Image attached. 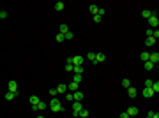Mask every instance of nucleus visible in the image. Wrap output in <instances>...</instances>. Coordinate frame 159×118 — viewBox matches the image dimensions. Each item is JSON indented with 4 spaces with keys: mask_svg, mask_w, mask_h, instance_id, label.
<instances>
[{
    "mask_svg": "<svg viewBox=\"0 0 159 118\" xmlns=\"http://www.w3.org/2000/svg\"><path fill=\"white\" fill-rule=\"evenodd\" d=\"M50 109L53 111V113H59V111H62V104H60V100H57V99L53 97L51 99V102H50Z\"/></svg>",
    "mask_w": 159,
    "mask_h": 118,
    "instance_id": "1",
    "label": "nucleus"
},
{
    "mask_svg": "<svg viewBox=\"0 0 159 118\" xmlns=\"http://www.w3.org/2000/svg\"><path fill=\"white\" fill-rule=\"evenodd\" d=\"M67 62H69V64H73V65H83L85 58H83L81 55H78V57H69V58H67Z\"/></svg>",
    "mask_w": 159,
    "mask_h": 118,
    "instance_id": "2",
    "label": "nucleus"
},
{
    "mask_svg": "<svg viewBox=\"0 0 159 118\" xmlns=\"http://www.w3.org/2000/svg\"><path fill=\"white\" fill-rule=\"evenodd\" d=\"M81 109H83V104L74 100V102H73V116H78V113L81 111Z\"/></svg>",
    "mask_w": 159,
    "mask_h": 118,
    "instance_id": "3",
    "label": "nucleus"
},
{
    "mask_svg": "<svg viewBox=\"0 0 159 118\" xmlns=\"http://www.w3.org/2000/svg\"><path fill=\"white\" fill-rule=\"evenodd\" d=\"M149 25H150V28L154 30V28H157V25H159V20H157V16L156 14H152L149 18Z\"/></svg>",
    "mask_w": 159,
    "mask_h": 118,
    "instance_id": "4",
    "label": "nucleus"
},
{
    "mask_svg": "<svg viewBox=\"0 0 159 118\" xmlns=\"http://www.w3.org/2000/svg\"><path fill=\"white\" fill-rule=\"evenodd\" d=\"M7 86H9V92H12V93H18V83H16L14 79H11L9 83H7Z\"/></svg>",
    "mask_w": 159,
    "mask_h": 118,
    "instance_id": "5",
    "label": "nucleus"
},
{
    "mask_svg": "<svg viewBox=\"0 0 159 118\" xmlns=\"http://www.w3.org/2000/svg\"><path fill=\"white\" fill-rule=\"evenodd\" d=\"M141 95H143L145 99L154 97V90H152V88H143V90H141Z\"/></svg>",
    "mask_w": 159,
    "mask_h": 118,
    "instance_id": "6",
    "label": "nucleus"
},
{
    "mask_svg": "<svg viewBox=\"0 0 159 118\" xmlns=\"http://www.w3.org/2000/svg\"><path fill=\"white\" fill-rule=\"evenodd\" d=\"M149 62H152L154 65H156V64L159 62V55H157V51H156V53H150V55H149Z\"/></svg>",
    "mask_w": 159,
    "mask_h": 118,
    "instance_id": "7",
    "label": "nucleus"
},
{
    "mask_svg": "<svg viewBox=\"0 0 159 118\" xmlns=\"http://www.w3.org/2000/svg\"><path fill=\"white\" fill-rule=\"evenodd\" d=\"M106 60V55L104 53H96V60H94V64H99V62H104Z\"/></svg>",
    "mask_w": 159,
    "mask_h": 118,
    "instance_id": "8",
    "label": "nucleus"
},
{
    "mask_svg": "<svg viewBox=\"0 0 159 118\" xmlns=\"http://www.w3.org/2000/svg\"><path fill=\"white\" fill-rule=\"evenodd\" d=\"M73 97H74V100H76V102H81V100H83V92L76 90V92L73 93Z\"/></svg>",
    "mask_w": 159,
    "mask_h": 118,
    "instance_id": "9",
    "label": "nucleus"
},
{
    "mask_svg": "<svg viewBox=\"0 0 159 118\" xmlns=\"http://www.w3.org/2000/svg\"><path fill=\"white\" fill-rule=\"evenodd\" d=\"M136 93H138V92H136L134 86H129V88H127V97H129V99H134V97H136Z\"/></svg>",
    "mask_w": 159,
    "mask_h": 118,
    "instance_id": "10",
    "label": "nucleus"
},
{
    "mask_svg": "<svg viewBox=\"0 0 159 118\" xmlns=\"http://www.w3.org/2000/svg\"><path fill=\"white\" fill-rule=\"evenodd\" d=\"M126 113H127L129 116H136V115H138V108H136V106H131V108L127 109Z\"/></svg>",
    "mask_w": 159,
    "mask_h": 118,
    "instance_id": "11",
    "label": "nucleus"
},
{
    "mask_svg": "<svg viewBox=\"0 0 159 118\" xmlns=\"http://www.w3.org/2000/svg\"><path fill=\"white\" fill-rule=\"evenodd\" d=\"M32 109H41V111H42V109H46V102L39 100V102H37L35 106H32Z\"/></svg>",
    "mask_w": 159,
    "mask_h": 118,
    "instance_id": "12",
    "label": "nucleus"
},
{
    "mask_svg": "<svg viewBox=\"0 0 159 118\" xmlns=\"http://www.w3.org/2000/svg\"><path fill=\"white\" fill-rule=\"evenodd\" d=\"M73 72L74 74H83V65H73Z\"/></svg>",
    "mask_w": 159,
    "mask_h": 118,
    "instance_id": "13",
    "label": "nucleus"
},
{
    "mask_svg": "<svg viewBox=\"0 0 159 118\" xmlns=\"http://www.w3.org/2000/svg\"><path fill=\"white\" fill-rule=\"evenodd\" d=\"M57 93H67V85H59L57 86Z\"/></svg>",
    "mask_w": 159,
    "mask_h": 118,
    "instance_id": "14",
    "label": "nucleus"
},
{
    "mask_svg": "<svg viewBox=\"0 0 159 118\" xmlns=\"http://www.w3.org/2000/svg\"><path fill=\"white\" fill-rule=\"evenodd\" d=\"M152 14H154V12H150L149 9L141 11V18H145V20H149V18H150V16H152Z\"/></svg>",
    "mask_w": 159,
    "mask_h": 118,
    "instance_id": "15",
    "label": "nucleus"
},
{
    "mask_svg": "<svg viewBox=\"0 0 159 118\" xmlns=\"http://www.w3.org/2000/svg\"><path fill=\"white\" fill-rule=\"evenodd\" d=\"M81 79H83V74H74V76H73V81H74V83H81Z\"/></svg>",
    "mask_w": 159,
    "mask_h": 118,
    "instance_id": "16",
    "label": "nucleus"
},
{
    "mask_svg": "<svg viewBox=\"0 0 159 118\" xmlns=\"http://www.w3.org/2000/svg\"><path fill=\"white\" fill-rule=\"evenodd\" d=\"M67 32H69V27H67L66 23H62V25H60V34L64 35V34H67Z\"/></svg>",
    "mask_w": 159,
    "mask_h": 118,
    "instance_id": "17",
    "label": "nucleus"
},
{
    "mask_svg": "<svg viewBox=\"0 0 159 118\" xmlns=\"http://www.w3.org/2000/svg\"><path fill=\"white\" fill-rule=\"evenodd\" d=\"M28 102H30V104H32V106H35V104L39 102V97H37V95H32V97L28 99Z\"/></svg>",
    "mask_w": 159,
    "mask_h": 118,
    "instance_id": "18",
    "label": "nucleus"
},
{
    "mask_svg": "<svg viewBox=\"0 0 159 118\" xmlns=\"http://www.w3.org/2000/svg\"><path fill=\"white\" fill-rule=\"evenodd\" d=\"M14 97H18V93H12V92H7V93H5V100H12Z\"/></svg>",
    "mask_w": 159,
    "mask_h": 118,
    "instance_id": "19",
    "label": "nucleus"
},
{
    "mask_svg": "<svg viewBox=\"0 0 159 118\" xmlns=\"http://www.w3.org/2000/svg\"><path fill=\"white\" fill-rule=\"evenodd\" d=\"M145 44H147V46H154V44H156V39H154V37H147V39H145Z\"/></svg>",
    "mask_w": 159,
    "mask_h": 118,
    "instance_id": "20",
    "label": "nucleus"
},
{
    "mask_svg": "<svg viewBox=\"0 0 159 118\" xmlns=\"http://www.w3.org/2000/svg\"><path fill=\"white\" fill-rule=\"evenodd\" d=\"M78 86H80L78 83H74V81H71L69 85H67V90H78Z\"/></svg>",
    "mask_w": 159,
    "mask_h": 118,
    "instance_id": "21",
    "label": "nucleus"
},
{
    "mask_svg": "<svg viewBox=\"0 0 159 118\" xmlns=\"http://www.w3.org/2000/svg\"><path fill=\"white\" fill-rule=\"evenodd\" d=\"M78 116H80V118H87V116H89V111L83 108V109H81V111L78 113Z\"/></svg>",
    "mask_w": 159,
    "mask_h": 118,
    "instance_id": "22",
    "label": "nucleus"
},
{
    "mask_svg": "<svg viewBox=\"0 0 159 118\" xmlns=\"http://www.w3.org/2000/svg\"><path fill=\"white\" fill-rule=\"evenodd\" d=\"M89 9H90V12H92V14H97V11H99V7H97L96 4H92V5H90Z\"/></svg>",
    "mask_w": 159,
    "mask_h": 118,
    "instance_id": "23",
    "label": "nucleus"
},
{
    "mask_svg": "<svg viewBox=\"0 0 159 118\" xmlns=\"http://www.w3.org/2000/svg\"><path fill=\"white\" fill-rule=\"evenodd\" d=\"M64 7H66V4H64V2H57V4H55V9H57V11H62Z\"/></svg>",
    "mask_w": 159,
    "mask_h": 118,
    "instance_id": "24",
    "label": "nucleus"
},
{
    "mask_svg": "<svg viewBox=\"0 0 159 118\" xmlns=\"http://www.w3.org/2000/svg\"><path fill=\"white\" fill-rule=\"evenodd\" d=\"M64 39H69V41H73V39H74V34H73V32L69 30L67 34H64Z\"/></svg>",
    "mask_w": 159,
    "mask_h": 118,
    "instance_id": "25",
    "label": "nucleus"
},
{
    "mask_svg": "<svg viewBox=\"0 0 159 118\" xmlns=\"http://www.w3.org/2000/svg\"><path fill=\"white\" fill-rule=\"evenodd\" d=\"M150 88L154 90V93H157V92H159V83H157V81H154V83H152V86H150Z\"/></svg>",
    "mask_w": 159,
    "mask_h": 118,
    "instance_id": "26",
    "label": "nucleus"
},
{
    "mask_svg": "<svg viewBox=\"0 0 159 118\" xmlns=\"http://www.w3.org/2000/svg\"><path fill=\"white\" fill-rule=\"evenodd\" d=\"M149 55H150V53L143 51V53H141V60H143V62H149Z\"/></svg>",
    "mask_w": 159,
    "mask_h": 118,
    "instance_id": "27",
    "label": "nucleus"
},
{
    "mask_svg": "<svg viewBox=\"0 0 159 118\" xmlns=\"http://www.w3.org/2000/svg\"><path fill=\"white\" fill-rule=\"evenodd\" d=\"M87 58H89L90 62H94V60H96V53H94V51H90L89 55H87Z\"/></svg>",
    "mask_w": 159,
    "mask_h": 118,
    "instance_id": "28",
    "label": "nucleus"
},
{
    "mask_svg": "<svg viewBox=\"0 0 159 118\" xmlns=\"http://www.w3.org/2000/svg\"><path fill=\"white\" fill-rule=\"evenodd\" d=\"M145 69L152 70V69H154V64H152V62H145Z\"/></svg>",
    "mask_w": 159,
    "mask_h": 118,
    "instance_id": "29",
    "label": "nucleus"
},
{
    "mask_svg": "<svg viewBox=\"0 0 159 118\" xmlns=\"http://www.w3.org/2000/svg\"><path fill=\"white\" fill-rule=\"evenodd\" d=\"M122 85H124L126 88H129V86H131V81H129L127 78H126V79H122Z\"/></svg>",
    "mask_w": 159,
    "mask_h": 118,
    "instance_id": "30",
    "label": "nucleus"
},
{
    "mask_svg": "<svg viewBox=\"0 0 159 118\" xmlns=\"http://www.w3.org/2000/svg\"><path fill=\"white\" fill-rule=\"evenodd\" d=\"M66 70H67V72H73V64L67 62V64H66Z\"/></svg>",
    "mask_w": 159,
    "mask_h": 118,
    "instance_id": "31",
    "label": "nucleus"
},
{
    "mask_svg": "<svg viewBox=\"0 0 159 118\" xmlns=\"http://www.w3.org/2000/svg\"><path fill=\"white\" fill-rule=\"evenodd\" d=\"M66 99H67L69 102H74V97H73V93H66Z\"/></svg>",
    "mask_w": 159,
    "mask_h": 118,
    "instance_id": "32",
    "label": "nucleus"
},
{
    "mask_svg": "<svg viewBox=\"0 0 159 118\" xmlns=\"http://www.w3.org/2000/svg\"><path fill=\"white\" fill-rule=\"evenodd\" d=\"M152 83H154L152 79H147V81H145V88H150V86H152Z\"/></svg>",
    "mask_w": 159,
    "mask_h": 118,
    "instance_id": "33",
    "label": "nucleus"
},
{
    "mask_svg": "<svg viewBox=\"0 0 159 118\" xmlns=\"http://www.w3.org/2000/svg\"><path fill=\"white\" fill-rule=\"evenodd\" d=\"M152 37H154V39H156V41L159 39V30H157V28L154 30V34H152Z\"/></svg>",
    "mask_w": 159,
    "mask_h": 118,
    "instance_id": "34",
    "label": "nucleus"
},
{
    "mask_svg": "<svg viewBox=\"0 0 159 118\" xmlns=\"http://www.w3.org/2000/svg\"><path fill=\"white\" fill-rule=\"evenodd\" d=\"M104 12H106V11L103 9V7H99V11H97V16H101V18H103V16H104Z\"/></svg>",
    "mask_w": 159,
    "mask_h": 118,
    "instance_id": "35",
    "label": "nucleus"
},
{
    "mask_svg": "<svg viewBox=\"0 0 159 118\" xmlns=\"http://www.w3.org/2000/svg\"><path fill=\"white\" fill-rule=\"evenodd\" d=\"M62 41H66L64 35H62V34H57V42H62Z\"/></svg>",
    "mask_w": 159,
    "mask_h": 118,
    "instance_id": "36",
    "label": "nucleus"
},
{
    "mask_svg": "<svg viewBox=\"0 0 159 118\" xmlns=\"http://www.w3.org/2000/svg\"><path fill=\"white\" fill-rule=\"evenodd\" d=\"M4 18H7V12H5V11H0V20H4Z\"/></svg>",
    "mask_w": 159,
    "mask_h": 118,
    "instance_id": "37",
    "label": "nucleus"
},
{
    "mask_svg": "<svg viewBox=\"0 0 159 118\" xmlns=\"http://www.w3.org/2000/svg\"><path fill=\"white\" fill-rule=\"evenodd\" d=\"M145 34H147V37H152V34H154V30H152V28H147V32H145Z\"/></svg>",
    "mask_w": 159,
    "mask_h": 118,
    "instance_id": "38",
    "label": "nucleus"
},
{
    "mask_svg": "<svg viewBox=\"0 0 159 118\" xmlns=\"http://www.w3.org/2000/svg\"><path fill=\"white\" fill-rule=\"evenodd\" d=\"M92 20L96 21V23H99V21H101V16H97V14H94V18H92Z\"/></svg>",
    "mask_w": 159,
    "mask_h": 118,
    "instance_id": "39",
    "label": "nucleus"
},
{
    "mask_svg": "<svg viewBox=\"0 0 159 118\" xmlns=\"http://www.w3.org/2000/svg\"><path fill=\"white\" fill-rule=\"evenodd\" d=\"M156 116V111H149V115H147V118H154Z\"/></svg>",
    "mask_w": 159,
    "mask_h": 118,
    "instance_id": "40",
    "label": "nucleus"
},
{
    "mask_svg": "<svg viewBox=\"0 0 159 118\" xmlns=\"http://www.w3.org/2000/svg\"><path fill=\"white\" fill-rule=\"evenodd\" d=\"M120 118H131V116L126 113V111H124V113H120Z\"/></svg>",
    "mask_w": 159,
    "mask_h": 118,
    "instance_id": "41",
    "label": "nucleus"
},
{
    "mask_svg": "<svg viewBox=\"0 0 159 118\" xmlns=\"http://www.w3.org/2000/svg\"><path fill=\"white\" fill-rule=\"evenodd\" d=\"M50 93H51V97H55V95H57V88H53V90H50Z\"/></svg>",
    "mask_w": 159,
    "mask_h": 118,
    "instance_id": "42",
    "label": "nucleus"
},
{
    "mask_svg": "<svg viewBox=\"0 0 159 118\" xmlns=\"http://www.w3.org/2000/svg\"><path fill=\"white\" fill-rule=\"evenodd\" d=\"M35 118H44V116H42V115H41V116H35Z\"/></svg>",
    "mask_w": 159,
    "mask_h": 118,
    "instance_id": "43",
    "label": "nucleus"
}]
</instances>
